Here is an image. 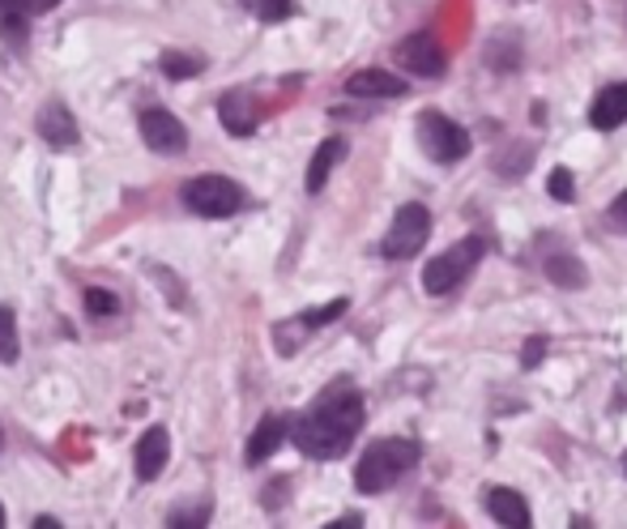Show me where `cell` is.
Returning a JSON list of instances; mask_svg holds the SVG:
<instances>
[{
  "label": "cell",
  "instance_id": "cell-1",
  "mask_svg": "<svg viewBox=\"0 0 627 529\" xmlns=\"http://www.w3.org/2000/svg\"><path fill=\"white\" fill-rule=\"evenodd\" d=\"M363 428V397L354 388H329L312 410H303L290 428V440L303 457L334 461L350 448V440Z\"/></svg>",
  "mask_w": 627,
  "mask_h": 529
},
{
  "label": "cell",
  "instance_id": "cell-2",
  "mask_svg": "<svg viewBox=\"0 0 627 529\" xmlns=\"http://www.w3.org/2000/svg\"><path fill=\"white\" fill-rule=\"evenodd\" d=\"M414 466H419V444H414V440H401V435L376 440V444L359 457V466H354V486H359L363 495H381V491H388L401 474H410Z\"/></svg>",
  "mask_w": 627,
  "mask_h": 529
},
{
  "label": "cell",
  "instance_id": "cell-3",
  "mask_svg": "<svg viewBox=\"0 0 627 529\" xmlns=\"http://www.w3.org/2000/svg\"><path fill=\"white\" fill-rule=\"evenodd\" d=\"M483 256H486V243L479 240V236L444 248L435 261H427V269H423V287H427V294H453V290L474 274V265H479Z\"/></svg>",
  "mask_w": 627,
  "mask_h": 529
},
{
  "label": "cell",
  "instance_id": "cell-4",
  "mask_svg": "<svg viewBox=\"0 0 627 529\" xmlns=\"http://www.w3.org/2000/svg\"><path fill=\"white\" fill-rule=\"evenodd\" d=\"M180 196L201 218H231L243 209V189L227 176H196L180 189Z\"/></svg>",
  "mask_w": 627,
  "mask_h": 529
},
{
  "label": "cell",
  "instance_id": "cell-5",
  "mask_svg": "<svg viewBox=\"0 0 627 529\" xmlns=\"http://www.w3.org/2000/svg\"><path fill=\"white\" fill-rule=\"evenodd\" d=\"M427 236H432V209L419 205V201H410V205H401V209L393 214V227L385 231L381 252H385L388 261L419 256V248L427 243Z\"/></svg>",
  "mask_w": 627,
  "mask_h": 529
},
{
  "label": "cell",
  "instance_id": "cell-6",
  "mask_svg": "<svg viewBox=\"0 0 627 529\" xmlns=\"http://www.w3.org/2000/svg\"><path fill=\"white\" fill-rule=\"evenodd\" d=\"M419 145H423L427 158L448 167V163H461L470 154V133L461 124H453L448 116H439V111H423L419 116Z\"/></svg>",
  "mask_w": 627,
  "mask_h": 529
},
{
  "label": "cell",
  "instance_id": "cell-7",
  "mask_svg": "<svg viewBox=\"0 0 627 529\" xmlns=\"http://www.w3.org/2000/svg\"><path fill=\"white\" fill-rule=\"evenodd\" d=\"M137 129H142V142L154 154H184L189 149V129L171 111H162V107H145Z\"/></svg>",
  "mask_w": 627,
  "mask_h": 529
},
{
  "label": "cell",
  "instance_id": "cell-8",
  "mask_svg": "<svg viewBox=\"0 0 627 529\" xmlns=\"http://www.w3.org/2000/svg\"><path fill=\"white\" fill-rule=\"evenodd\" d=\"M397 64L406 69V73H414V77H439L444 73V48L435 44L427 31H419V35H406L401 44H397Z\"/></svg>",
  "mask_w": 627,
  "mask_h": 529
},
{
  "label": "cell",
  "instance_id": "cell-9",
  "mask_svg": "<svg viewBox=\"0 0 627 529\" xmlns=\"http://www.w3.org/2000/svg\"><path fill=\"white\" fill-rule=\"evenodd\" d=\"M39 137L51 145V149H69V145H77V120H73V111L60 103V98H51V103H44L39 107Z\"/></svg>",
  "mask_w": 627,
  "mask_h": 529
},
{
  "label": "cell",
  "instance_id": "cell-10",
  "mask_svg": "<svg viewBox=\"0 0 627 529\" xmlns=\"http://www.w3.org/2000/svg\"><path fill=\"white\" fill-rule=\"evenodd\" d=\"M167 457H171V435L162 432V428H149V432L137 440V479L142 482H154L162 474V466H167Z\"/></svg>",
  "mask_w": 627,
  "mask_h": 529
},
{
  "label": "cell",
  "instance_id": "cell-11",
  "mask_svg": "<svg viewBox=\"0 0 627 529\" xmlns=\"http://www.w3.org/2000/svg\"><path fill=\"white\" fill-rule=\"evenodd\" d=\"M624 120H627V82H615V86H606L602 95L593 98L589 124L602 129V133H611V129H619Z\"/></svg>",
  "mask_w": 627,
  "mask_h": 529
},
{
  "label": "cell",
  "instance_id": "cell-12",
  "mask_svg": "<svg viewBox=\"0 0 627 529\" xmlns=\"http://www.w3.org/2000/svg\"><path fill=\"white\" fill-rule=\"evenodd\" d=\"M346 95L354 98H401L406 95V82L401 77H393L385 69H363V73H354L350 82H346Z\"/></svg>",
  "mask_w": 627,
  "mask_h": 529
},
{
  "label": "cell",
  "instance_id": "cell-13",
  "mask_svg": "<svg viewBox=\"0 0 627 529\" xmlns=\"http://www.w3.org/2000/svg\"><path fill=\"white\" fill-rule=\"evenodd\" d=\"M486 513L499 521V526H530V504H526V495L521 491H513V486H495V491H486Z\"/></svg>",
  "mask_w": 627,
  "mask_h": 529
},
{
  "label": "cell",
  "instance_id": "cell-14",
  "mask_svg": "<svg viewBox=\"0 0 627 529\" xmlns=\"http://www.w3.org/2000/svg\"><path fill=\"white\" fill-rule=\"evenodd\" d=\"M282 440H287V419H278V414L261 419V423H256V432H252V440H248V466L269 461V457L282 448Z\"/></svg>",
  "mask_w": 627,
  "mask_h": 529
},
{
  "label": "cell",
  "instance_id": "cell-15",
  "mask_svg": "<svg viewBox=\"0 0 627 529\" xmlns=\"http://www.w3.org/2000/svg\"><path fill=\"white\" fill-rule=\"evenodd\" d=\"M218 116H222L227 133H236V137H248V133L256 129V103H252L248 91H231V95H222Z\"/></svg>",
  "mask_w": 627,
  "mask_h": 529
},
{
  "label": "cell",
  "instance_id": "cell-16",
  "mask_svg": "<svg viewBox=\"0 0 627 529\" xmlns=\"http://www.w3.org/2000/svg\"><path fill=\"white\" fill-rule=\"evenodd\" d=\"M341 154H346V142H341V137L321 142V149L312 154V167H308V193H321V189H325V180H329V171L341 163Z\"/></svg>",
  "mask_w": 627,
  "mask_h": 529
},
{
  "label": "cell",
  "instance_id": "cell-17",
  "mask_svg": "<svg viewBox=\"0 0 627 529\" xmlns=\"http://www.w3.org/2000/svg\"><path fill=\"white\" fill-rule=\"evenodd\" d=\"M546 278H551L555 287L580 290V287H584V265H580L577 256H568V252H559V256H546Z\"/></svg>",
  "mask_w": 627,
  "mask_h": 529
},
{
  "label": "cell",
  "instance_id": "cell-18",
  "mask_svg": "<svg viewBox=\"0 0 627 529\" xmlns=\"http://www.w3.org/2000/svg\"><path fill=\"white\" fill-rule=\"evenodd\" d=\"M22 341H17V316L13 308H0V363H17Z\"/></svg>",
  "mask_w": 627,
  "mask_h": 529
},
{
  "label": "cell",
  "instance_id": "cell-19",
  "mask_svg": "<svg viewBox=\"0 0 627 529\" xmlns=\"http://www.w3.org/2000/svg\"><path fill=\"white\" fill-rule=\"evenodd\" d=\"M0 35H4L9 44H17V39L26 35V13H22L17 0H0Z\"/></svg>",
  "mask_w": 627,
  "mask_h": 529
},
{
  "label": "cell",
  "instance_id": "cell-20",
  "mask_svg": "<svg viewBox=\"0 0 627 529\" xmlns=\"http://www.w3.org/2000/svg\"><path fill=\"white\" fill-rule=\"evenodd\" d=\"M201 69H205L201 56H180V51H167V56H162V73L176 77V82H180V77H196Z\"/></svg>",
  "mask_w": 627,
  "mask_h": 529
},
{
  "label": "cell",
  "instance_id": "cell-21",
  "mask_svg": "<svg viewBox=\"0 0 627 529\" xmlns=\"http://www.w3.org/2000/svg\"><path fill=\"white\" fill-rule=\"evenodd\" d=\"M546 193L555 196L559 205H572V201H577V180H572V171H568V167H555L551 180H546Z\"/></svg>",
  "mask_w": 627,
  "mask_h": 529
},
{
  "label": "cell",
  "instance_id": "cell-22",
  "mask_svg": "<svg viewBox=\"0 0 627 529\" xmlns=\"http://www.w3.org/2000/svg\"><path fill=\"white\" fill-rule=\"evenodd\" d=\"M86 312H91V316H116V312H120V299H116L111 290L91 287L86 290Z\"/></svg>",
  "mask_w": 627,
  "mask_h": 529
},
{
  "label": "cell",
  "instance_id": "cell-23",
  "mask_svg": "<svg viewBox=\"0 0 627 529\" xmlns=\"http://www.w3.org/2000/svg\"><path fill=\"white\" fill-rule=\"evenodd\" d=\"M341 312H346V299H334V303H325V308H316V312H308L303 321H308L312 329H321V325H329V321H338Z\"/></svg>",
  "mask_w": 627,
  "mask_h": 529
},
{
  "label": "cell",
  "instance_id": "cell-24",
  "mask_svg": "<svg viewBox=\"0 0 627 529\" xmlns=\"http://www.w3.org/2000/svg\"><path fill=\"white\" fill-rule=\"evenodd\" d=\"M261 22H282V17H290L294 13V0H261Z\"/></svg>",
  "mask_w": 627,
  "mask_h": 529
},
{
  "label": "cell",
  "instance_id": "cell-25",
  "mask_svg": "<svg viewBox=\"0 0 627 529\" xmlns=\"http://www.w3.org/2000/svg\"><path fill=\"white\" fill-rule=\"evenodd\" d=\"M167 521H171V526H205V521H209V508H189V513H171Z\"/></svg>",
  "mask_w": 627,
  "mask_h": 529
},
{
  "label": "cell",
  "instance_id": "cell-26",
  "mask_svg": "<svg viewBox=\"0 0 627 529\" xmlns=\"http://www.w3.org/2000/svg\"><path fill=\"white\" fill-rule=\"evenodd\" d=\"M542 354H546V337H530V341H526L521 363H526V368H538V363H542Z\"/></svg>",
  "mask_w": 627,
  "mask_h": 529
},
{
  "label": "cell",
  "instance_id": "cell-27",
  "mask_svg": "<svg viewBox=\"0 0 627 529\" xmlns=\"http://www.w3.org/2000/svg\"><path fill=\"white\" fill-rule=\"evenodd\" d=\"M611 218H615V227H619V231H627V189L615 196V205H611Z\"/></svg>",
  "mask_w": 627,
  "mask_h": 529
},
{
  "label": "cell",
  "instance_id": "cell-28",
  "mask_svg": "<svg viewBox=\"0 0 627 529\" xmlns=\"http://www.w3.org/2000/svg\"><path fill=\"white\" fill-rule=\"evenodd\" d=\"M17 4H22V13H26V17H35V13H48V9H56L60 0H17Z\"/></svg>",
  "mask_w": 627,
  "mask_h": 529
},
{
  "label": "cell",
  "instance_id": "cell-29",
  "mask_svg": "<svg viewBox=\"0 0 627 529\" xmlns=\"http://www.w3.org/2000/svg\"><path fill=\"white\" fill-rule=\"evenodd\" d=\"M0 526H4V508H0Z\"/></svg>",
  "mask_w": 627,
  "mask_h": 529
},
{
  "label": "cell",
  "instance_id": "cell-30",
  "mask_svg": "<svg viewBox=\"0 0 627 529\" xmlns=\"http://www.w3.org/2000/svg\"><path fill=\"white\" fill-rule=\"evenodd\" d=\"M0 444H4V435H0Z\"/></svg>",
  "mask_w": 627,
  "mask_h": 529
}]
</instances>
